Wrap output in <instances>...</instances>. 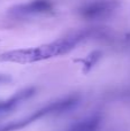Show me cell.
Wrapping results in <instances>:
<instances>
[{
  "label": "cell",
  "instance_id": "5",
  "mask_svg": "<svg viewBox=\"0 0 130 131\" xmlns=\"http://www.w3.org/2000/svg\"><path fill=\"white\" fill-rule=\"evenodd\" d=\"M35 92H36L35 88H28L17 92L16 94H14L13 97H10L9 99L5 100V101H0V118L8 115L17 106L23 104V101L30 99L35 94Z\"/></svg>",
  "mask_w": 130,
  "mask_h": 131
},
{
  "label": "cell",
  "instance_id": "4",
  "mask_svg": "<svg viewBox=\"0 0 130 131\" xmlns=\"http://www.w3.org/2000/svg\"><path fill=\"white\" fill-rule=\"evenodd\" d=\"M53 4L50 0H31L25 4H20L8 9V15L12 18H27L40 14L50 13Z\"/></svg>",
  "mask_w": 130,
  "mask_h": 131
},
{
  "label": "cell",
  "instance_id": "3",
  "mask_svg": "<svg viewBox=\"0 0 130 131\" xmlns=\"http://www.w3.org/2000/svg\"><path fill=\"white\" fill-rule=\"evenodd\" d=\"M119 6V0H93L83 5L78 13L88 21H103L113 16Z\"/></svg>",
  "mask_w": 130,
  "mask_h": 131
},
{
  "label": "cell",
  "instance_id": "6",
  "mask_svg": "<svg viewBox=\"0 0 130 131\" xmlns=\"http://www.w3.org/2000/svg\"><path fill=\"white\" fill-rule=\"evenodd\" d=\"M100 121L101 118L99 115L90 116V117H86L77 122L68 131H97L100 125Z\"/></svg>",
  "mask_w": 130,
  "mask_h": 131
},
{
  "label": "cell",
  "instance_id": "1",
  "mask_svg": "<svg viewBox=\"0 0 130 131\" xmlns=\"http://www.w3.org/2000/svg\"><path fill=\"white\" fill-rule=\"evenodd\" d=\"M100 28H91L81 31H76L69 36L61 38L57 41H53L47 45L40 46L30 50H20V51H10L0 55V61L7 62H18V63H29V62H36L40 60L50 59L53 57L66 54L75 46H77L81 41L88 38L98 37L103 35Z\"/></svg>",
  "mask_w": 130,
  "mask_h": 131
},
{
  "label": "cell",
  "instance_id": "2",
  "mask_svg": "<svg viewBox=\"0 0 130 131\" xmlns=\"http://www.w3.org/2000/svg\"><path fill=\"white\" fill-rule=\"evenodd\" d=\"M81 101V98L78 95H69V97L62 98L60 100L53 101L51 104L44 106L43 108L36 111L34 114H31L30 116L25 118H22L20 121L16 122H12L9 124H6L4 127H0V131H15V130H20L22 128L27 127L28 124L35 122V121L43 118L47 115H57V114H63L67 112L71 111L73 108L78 106Z\"/></svg>",
  "mask_w": 130,
  "mask_h": 131
}]
</instances>
